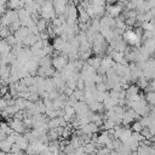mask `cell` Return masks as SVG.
<instances>
[{"instance_id":"6da1fadb","label":"cell","mask_w":155,"mask_h":155,"mask_svg":"<svg viewBox=\"0 0 155 155\" xmlns=\"http://www.w3.org/2000/svg\"><path fill=\"white\" fill-rule=\"evenodd\" d=\"M56 10H54V5H53V1L52 0H46V2L41 6V12H40V16L47 21L52 19L53 17H56Z\"/></svg>"},{"instance_id":"7a4b0ae2","label":"cell","mask_w":155,"mask_h":155,"mask_svg":"<svg viewBox=\"0 0 155 155\" xmlns=\"http://www.w3.org/2000/svg\"><path fill=\"white\" fill-rule=\"evenodd\" d=\"M69 62V57L68 54H64V53H59V54H56V56H52V65L53 68H56V70H62Z\"/></svg>"},{"instance_id":"3957f363","label":"cell","mask_w":155,"mask_h":155,"mask_svg":"<svg viewBox=\"0 0 155 155\" xmlns=\"http://www.w3.org/2000/svg\"><path fill=\"white\" fill-rule=\"evenodd\" d=\"M19 19V15L17 10L8 8L5 15H1V25H10L12 22Z\"/></svg>"},{"instance_id":"277c9868","label":"cell","mask_w":155,"mask_h":155,"mask_svg":"<svg viewBox=\"0 0 155 155\" xmlns=\"http://www.w3.org/2000/svg\"><path fill=\"white\" fill-rule=\"evenodd\" d=\"M7 122H8V125L12 127V130L13 131H16V132H18V133H21V134H23V133H25L27 131H28V127H27V125L24 124V121L23 120H19V119H7Z\"/></svg>"},{"instance_id":"5b68a950","label":"cell","mask_w":155,"mask_h":155,"mask_svg":"<svg viewBox=\"0 0 155 155\" xmlns=\"http://www.w3.org/2000/svg\"><path fill=\"white\" fill-rule=\"evenodd\" d=\"M107 11H105V15H109L110 17H119L121 13H122V10H124V5L120 4V2H116V4H113V5H107L105 6Z\"/></svg>"},{"instance_id":"8992f818","label":"cell","mask_w":155,"mask_h":155,"mask_svg":"<svg viewBox=\"0 0 155 155\" xmlns=\"http://www.w3.org/2000/svg\"><path fill=\"white\" fill-rule=\"evenodd\" d=\"M15 36L17 38V40H18V42H22L25 38H27V35H29L30 34V29L28 28V27H24V25H22L18 30H16L15 33Z\"/></svg>"},{"instance_id":"52a82bcc","label":"cell","mask_w":155,"mask_h":155,"mask_svg":"<svg viewBox=\"0 0 155 155\" xmlns=\"http://www.w3.org/2000/svg\"><path fill=\"white\" fill-rule=\"evenodd\" d=\"M81 130L84 131L85 134H93V133H97V132L99 131V127H98V125H97L96 122H92V121H91V122L84 125V126L81 127Z\"/></svg>"},{"instance_id":"ba28073f","label":"cell","mask_w":155,"mask_h":155,"mask_svg":"<svg viewBox=\"0 0 155 155\" xmlns=\"http://www.w3.org/2000/svg\"><path fill=\"white\" fill-rule=\"evenodd\" d=\"M67 42H68V41H67V40H64L62 36H56V38L53 39L52 46H53V48H54V50H57V51L62 52V51L64 50V47H65Z\"/></svg>"},{"instance_id":"9c48e42d","label":"cell","mask_w":155,"mask_h":155,"mask_svg":"<svg viewBox=\"0 0 155 155\" xmlns=\"http://www.w3.org/2000/svg\"><path fill=\"white\" fill-rule=\"evenodd\" d=\"M113 138L110 137V134H109V132L105 130L104 132H102L99 136H98V140H97V144L99 145V147H104V145H107L110 140H111Z\"/></svg>"},{"instance_id":"30bf717a","label":"cell","mask_w":155,"mask_h":155,"mask_svg":"<svg viewBox=\"0 0 155 155\" xmlns=\"http://www.w3.org/2000/svg\"><path fill=\"white\" fill-rule=\"evenodd\" d=\"M40 39V35L39 34H34V33H30L29 35H27V38L22 41L23 42V45L24 46H29V47H31L38 40Z\"/></svg>"},{"instance_id":"8fae6325","label":"cell","mask_w":155,"mask_h":155,"mask_svg":"<svg viewBox=\"0 0 155 155\" xmlns=\"http://www.w3.org/2000/svg\"><path fill=\"white\" fill-rule=\"evenodd\" d=\"M102 58H103V57H101V54H96L94 57H90L86 62H87L90 65H92L94 69H98V68L101 67V64H102Z\"/></svg>"},{"instance_id":"7c38bea8","label":"cell","mask_w":155,"mask_h":155,"mask_svg":"<svg viewBox=\"0 0 155 155\" xmlns=\"http://www.w3.org/2000/svg\"><path fill=\"white\" fill-rule=\"evenodd\" d=\"M132 128H125V127H122V131H121V133H120V137H119V139L124 143V142H126L128 138H131L132 137Z\"/></svg>"},{"instance_id":"4fadbf2b","label":"cell","mask_w":155,"mask_h":155,"mask_svg":"<svg viewBox=\"0 0 155 155\" xmlns=\"http://www.w3.org/2000/svg\"><path fill=\"white\" fill-rule=\"evenodd\" d=\"M11 50H12V46H11L5 39H2V40H1V44H0V51H1V54H7V53L11 52Z\"/></svg>"},{"instance_id":"5bb4252c","label":"cell","mask_w":155,"mask_h":155,"mask_svg":"<svg viewBox=\"0 0 155 155\" xmlns=\"http://www.w3.org/2000/svg\"><path fill=\"white\" fill-rule=\"evenodd\" d=\"M11 148H12V143H11V142H8L7 139L0 140V150H2V151H5V153L10 154V153H11Z\"/></svg>"},{"instance_id":"9a60e30c","label":"cell","mask_w":155,"mask_h":155,"mask_svg":"<svg viewBox=\"0 0 155 155\" xmlns=\"http://www.w3.org/2000/svg\"><path fill=\"white\" fill-rule=\"evenodd\" d=\"M138 86H139V88H142V90H147V87L149 86V79H147L144 75H142V76H139L138 78V80H137V82H136Z\"/></svg>"},{"instance_id":"2e32d148","label":"cell","mask_w":155,"mask_h":155,"mask_svg":"<svg viewBox=\"0 0 155 155\" xmlns=\"http://www.w3.org/2000/svg\"><path fill=\"white\" fill-rule=\"evenodd\" d=\"M131 128H132V131L142 132L143 128H144V126H143V124L140 122V120H134V121L131 124Z\"/></svg>"},{"instance_id":"e0dca14e","label":"cell","mask_w":155,"mask_h":155,"mask_svg":"<svg viewBox=\"0 0 155 155\" xmlns=\"http://www.w3.org/2000/svg\"><path fill=\"white\" fill-rule=\"evenodd\" d=\"M134 121V119L130 115V113L126 110V113L124 114V116H122V125L124 126H128V125H131L132 122Z\"/></svg>"},{"instance_id":"ac0fdd59","label":"cell","mask_w":155,"mask_h":155,"mask_svg":"<svg viewBox=\"0 0 155 155\" xmlns=\"http://www.w3.org/2000/svg\"><path fill=\"white\" fill-rule=\"evenodd\" d=\"M96 145H98V144L94 143V142H88V143L84 144V147H85V151H86V153H97Z\"/></svg>"},{"instance_id":"d6986e66","label":"cell","mask_w":155,"mask_h":155,"mask_svg":"<svg viewBox=\"0 0 155 155\" xmlns=\"http://www.w3.org/2000/svg\"><path fill=\"white\" fill-rule=\"evenodd\" d=\"M7 7L11 10H18L21 7V0H8Z\"/></svg>"},{"instance_id":"ffe728a7","label":"cell","mask_w":155,"mask_h":155,"mask_svg":"<svg viewBox=\"0 0 155 155\" xmlns=\"http://www.w3.org/2000/svg\"><path fill=\"white\" fill-rule=\"evenodd\" d=\"M40 65H45V67L52 65V56L51 54H47V56L42 57L41 61H40Z\"/></svg>"},{"instance_id":"44dd1931","label":"cell","mask_w":155,"mask_h":155,"mask_svg":"<svg viewBox=\"0 0 155 155\" xmlns=\"http://www.w3.org/2000/svg\"><path fill=\"white\" fill-rule=\"evenodd\" d=\"M145 98H147V101H148L149 104L155 105V91H148Z\"/></svg>"},{"instance_id":"7402d4cb","label":"cell","mask_w":155,"mask_h":155,"mask_svg":"<svg viewBox=\"0 0 155 155\" xmlns=\"http://www.w3.org/2000/svg\"><path fill=\"white\" fill-rule=\"evenodd\" d=\"M11 33H12V31H11V29H10V27H8V25H1V31H0V35H1V38H2V39L7 38V36H8Z\"/></svg>"},{"instance_id":"603a6c76","label":"cell","mask_w":155,"mask_h":155,"mask_svg":"<svg viewBox=\"0 0 155 155\" xmlns=\"http://www.w3.org/2000/svg\"><path fill=\"white\" fill-rule=\"evenodd\" d=\"M10 29H11V31L12 33H15L16 30H18L21 27H22V23H21V19H17V21H15V22H12L10 25Z\"/></svg>"},{"instance_id":"cb8c5ba5","label":"cell","mask_w":155,"mask_h":155,"mask_svg":"<svg viewBox=\"0 0 155 155\" xmlns=\"http://www.w3.org/2000/svg\"><path fill=\"white\" fill-rule=\"evenodd\" d=\"M114 111H115V115H116V116H120V117H122V116H124V114L126 113L125 108H124L122 105H119V104L114 108Z\"/></svg>"},{"instance_id":"d4e9b609","label":"cell","mask_w":155,"mask_h":155,"mask_svg":"<svg viewBox=\"0 0 155 155\" xmlns=\"http://www.w3.org/2000/svg\"><path fill=\"white\" fill-rule=\"evenodd\" d=\"M93 51L90 48V50H86V51H82V52H80V58L82 59V61H87L90 57H91V53H92Z\"/></svg>"},{"instance_id":"484cf974","label":"cell","mask_w":155,"mask_h":155,"mask_svg":"<svg viewBox=\"0 0 155 155\" xmlns=\"http://www.w3.org/2000/svg\"><path fill=\"white\" fill-rule=\"evenodd\" d=\"M5 40L11 45V46H13V45H16L17 42H18V40H17V38L15 36V34H10L7 38H5Z\"/></svg>"},{"instance_id":"4316f807","label":"cell","mask_w":155,"mask_h":155,"mask_svg":"<svg viewBox=\"0 0 155 155\" xmlns=\"http://www.w3.org/2000/svg\"><path fill=\"white\" fill-rule=\"evenodd\" d=\"M97 153L98 154H108V153H111V150L108 148V147H103V148H101V149H97Z\"/></svg>"},{"instance_id":"83f0119b","label":"cell","mask_w":155,"mask_h":155,"mask_svg":"<svg viewBox=\"0 0 155 155\" xmlns=\"http://www.w3.org/2000/svg\"><path fill=\"white\" fill-rule=\"evenodd\" d=\"M105 0H91V4L92 5H104L105 6Z\"/></svg>"},{"instance_id":"f1b7e54d","label":"cell","mask_w":155,"mask_h":155,"mask_svg":"<svg viewBox=\"0 0 155 155\" xmlns=\"http://www.w3.org/2000/svg\"><path fill=\"white\" fill-rule=\"evenodd\" d=\"M7 133H6V131H4V130H0V140H2V139H6L7 138Z\"/></svg>"},{"instance_id":"f546056e","label":"cell","mask_w":155,"mask_h":155,"mask_svg":"<svg viewBox=\"0 0 155 155\" xmlns=\"http://www.w3.org/2000/svg\"><path fill=\"white\" fill-rule=\"evenodd\" d=\"M150 13H151V16H153V18H155V7H153L150 11H149Z\"/></svg>"},{"instance_id":"4dcf8cb0","label":"cell","mask_w":155,"mask_h":155,"mask_svg":"<svg viewBox=\"0 0 155 155\" xmlns=\"http://www.w3.org/2000/svg\"><path fill=\"white\" fill-rule=\"evenodd\" d=\"M151 140H153V145H155V136H153V138H151Z\"/></svg>"},{"instance_id":"1f68e13d","label":"cell","mask_w":155,"mask_h":155,"mask_svg":"<svg viewBox=\"0 0 155 155\" xmlns=\"http://www.w3.org/2000/svg\"><path fill=\"white\" fill-rule=\"evenodd\" d=\"M151 80H155V70L153 71V78H151Z\"/></svg>"}]
</instances>
